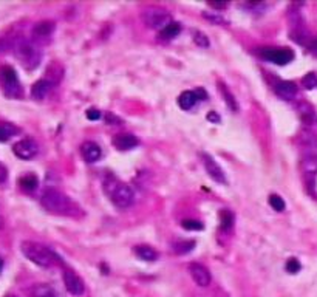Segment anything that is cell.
I'll use <instances>...</instances> for the list:
<instances>
[{
  "instance_id": "1",
  "label": "cell",
  "mask_w": 317,
  "mask_h": 297,
  "mask_svg": "<svg viewBox=\"0 0 317 297\" xmlns=\"http://www.w3.org/2000/svg\"><path fill=\"white\" fill-rule=\"evenodd\" d=\"M104 191L107 194V197L110 198V201L119 208V209H126L133 203V191L124 185L123 181H119L116 176L110 175L104 180Z\"/></svg>"
},
{
  "instance_id": "2",
  "label": "cell",
  "mask_w": 317,
  "mask_h": 297,
  "mask_svg": "<svg viewBox=\"0 0 317 297\" xmlns=\"http://www.w3.org/2000/svg\"><path fill=\"white\" fill-rule=\"evenodd\" d=\"M20 251L22 254L33 263H36L37 266H42V268H50L55 265V262L58 260V256L53 253L50 248L40 245V243H36V242H22L20 245Z\"/></svg>"
},
{
  "instance_id": "3",
  "label": "cell",
  "mask_w": 317,
  "mask_h": 297,
  "mask_svg": "<svg viewBox=\"0 0 317 297\" xmlns=\"http://www.w3.org/2000/svg\"><path fill=\"white\" fill-rule=\"evenodd\" d=\"M40 204L43 206L45 211H48L51 214H58V215H61V214L71 215V209H73L71 200L58 189H46L42 194Z\"/></svg>"
},
{
  "instance_id": "4",
  "label": "cell",
  "mask_w": 317,
  "mask_h": 297,
  "mask_svg": "<svg viewBox=\"0 0 317 297\" xmlns=\"http://www.w3.org/2000/svg\"><path fill=\"white\" fill-rule=\"evenodd\" d=\"M13 51H14L16 59L27 70L36 68L42 59L40 50L33 42L25 40V39H20L16 43H13Z\"/></svg>"
},
{
  "instance_id": "5",
  "label": "cell",
  "mask_w": 317,
  "mask_h": 297,
  "mask_svg": "<svg viewBox=\"0 0 317 297\" xmlns=\"http://www.w3.org/2000/svg\"><path fill=\"white\" fill-rule=\"evenodd\" d=\"M0 85H2L4 93L8 98H20L22 96V87H20L17 73L10 65L0 67Z\"/></svg>"
},
{
  "instance_id": "6",
  "label": "cell",
  "mask_w": 317,
  "mask_h": 297,
  "mask_svg": "<svg viewBox=\"0 0 317 297\" xmlns=\"http://www.w3.org/2000/svg\"><path fill=\"white\" fill-rule=\"evenodd\" d=\"M142 22L149 27V28H153V30H160L163 31L169 24H172V16L163 10V8H158V7H152V8H147L144 13H142Z\"/></svg>"
},
{
  "instance_id": "7",
  "label": "cell",
  "mask_w": 317,
  "mask_h": 297,
  "mask_svg": "<svg viewBox=\"0 0 317 297\" xmlns=\"http://www.w3.org/2000/svg\"><path fill=\"white\" fill-rule=\"evenodd\" d=\"M258 54L263 59H266V61L274 62L277 65H286V64L292 62V59H294V53L289 48H271V47H266V48H260Z\"/></svg>"
},
{
  "instance_id": "8",
  "label": "cell",
  "mask_w": 317,
  "mask_h": 297,
  "mask_svg": "<svg viewBox=\"0 0 317 297\" xmlns=\"http://www.w3.org/2000/svg\"><path fill=\"white\" fill-rule=\"evenodd\" d=\"M37 144L36 141H33L31 138H25V140H20L17 141L14 146H13V152L17 158L20 159H31L37 155Z\"/></svg>"
},
{
  "instance_id": "9",
  "label": "cell",
  "mask_w": 317,
  "mask_h": 297,
  "mask_svg": "<svg viewBox=\"0 0 317 297\" xmlns=\"http://www.w3.org/2000/svg\"><path fill=\"white\" fill-rule=\"evenodd\" d=\"M203 163H204V169L207 172V175L212 178L214 181L220 183V185H226L228 180H226V175L223 172V169L218 166V163L212 158V156H209V155H203Z\"/></svg>"
},
{
  "instance_id": "10",
  "label": "cell",
  "mask_w": 317,
  "mask_h": 297,
  "mask_svg": "<svg viewBox=\"0 0 317 297\" xmlns=\"http://www.w3.org/2000/svg\"><path fill=\"white\" fill-rule=\"evenodd\" d=\"M64 285H65L67 291L73 295H82L84 294V289H85L84 282L75 271H70V269L64 271Z\"/></svg>"
},
{
  "instance_id": "11",
  "label": "cell",
  "mask_w": 317,
  "mask_h": 297,
  "mask_svg": "<svg viewBox=\"0 0 317 297\" xmlns=\"http://www.w3.org/2000/svg\"><path fill=\"white\" fill-rule=\"evenodd\" d=\"M189 272H190L193 282L198 286H207L210 283V272L201 263H190L189 265Z\"/></svg>"
},
{
  "instance_id": "12",
  "label": "cell",
  "mask_w": 317,
  "mask_h": 297,
  "mask_svg": "<svg viewBox=\"0 0 317 297\" xmlns=\"http://www.w3.org/2000/svg\"><path fill=\"white\" fill-rule=\"evenodd\" d=\"M274 92L277 93V96L286 99V101H291L296 98L297 95V87L294 82H289V81H276L274 85H273Z\"/></svg>"
},
{
  "instance_id": "13",
  "label": "cell",
  "mask_w": 317,
  "mask_h": 297,
  "mask_svg": "<svg viewBox=\"0 0 317 297\" xmlns=\"http://www.w3.org/2000/svg\"><path fill=\"white\" fill-rule=\"evenodd\" d=\"M81 153H82V158L87 161V163H96L101 156H102V150L99 147V144L93 143V141H87L81 146Z\"/></svg>"
},
{
  "instance_id": "14",
  "label": "cell",
  "mask_w": 317,
  "mask_h": 297,
  "mask_svg": "<svg viewBox=\"0 0 317 297\" xmlns=\"http://www.w3.org/2000/svg\"><path fill=\"white\" fill-rule=\"evenodd\" d=\"M113 146L118 150H130L138 146V140L132 133H119L113 138Z\"/></svg>"
},
{
  "instance_id": "15",
  "label": "cell",
  "mask_w": 317,
  "mask_h": 297,
  "mask_svg": "<svg viewBox=\"0 0 317 297\" xmlns=\"http://www.w3.org/2000/svg\"><path fill=\"white\" fill-rule=\"evenodd\" d=\"M51 87H53V82L48 81V79H40V81L34 82L33 87H31V96H33V99H37V101L45 99L46 95L50 93Z\"/></svg>"
},
{
  "instance_id": "16",
  "label": "cell",
  "mask_w": 317,
  "mask_h": 297,
  "mask_svg": "<svg viewBox=\"0 0 317 297\" xmlns=\"http://www.w3.org/2000/svg\"><path fill=\"white\" fill-rule=\"evenodd\" d=\"M56 25L55 22L51 20H42V22H37L34 27H33V36L37 37V39H45V37H50L55 31Z\"/></svg>"
},
{
  "instance_id": "17",
  "label": "cell",
  "mask_w": 317,
  "mask_h": 297,
  "mask_svg": "<svg viewBox=\"0 0 317 297\" xmlns=\"http://www.w3.org/2000/svg\"><path fill=\"white\" fill-rule=\"evenodd\" d=\"M19 186L25 192H34L37 189V186H39V180H37L36 175L28 173V175H23L19 180Z\"/></svg>"
},
{
  "instance_id": "18",
  "label": "cell",
  "mask_w": 317,
  "mask_h": 297,
  "mask_svg": "<svg viewBox=\"0 0 317 297\" xmlns=\"http://www.w3.org/2000/svg\"><path fill=\"white\" fill-rule=\"evenodd\" d=\"M135 254L141 259V260H145V262H155L158 259V254L153 248L147 246V245H139L136 246L135 249Z\"/></svg>"
},
{
  "instance_id": "19",
  "label": "cell",
  "mask_w": 317,
  "mask_h": 297,
  "mask_svg": "<svg viewBox=\"0 0 317 297\" xmlns=\"http://www.w3.org/2000/svg\"><path fill=\"white\" fill-rule=\"evenodd\" d=\"M197 101H198V99H197L195 92H184V93H181L180 98H178V105H180L183 110H190V108L195 105Z\"/></svg>"
},
{
  "instance_id": "20",
  "label": "cell",
  "mask_w": 317,
  "mask_h": 297,
  "mask_svg": "<svg viewBox=\"0 0 317 297\" xmlns=\"http://www.w3.org/2000/svg\"><path fill=\"white\" fill-rule=\"evenodd\" d=\"M302 167H303V172L306 175H315L317 173V155H308L303 158L302 161Z\"/></svg>"
},
{
  "instance_id": "21",
  "label": "cell",
  "mask_w": 317,
  "mask_h": 297,
  "mask_svg": "<svg viewBox=\"0 0 317 297\" xmlns=\"http://www.w3.org/2000/svg\"><path fill=\"white\" fill-rule=\"evenodd\" d=\"M291 39L300 45H305L306 40H308V31L305 30V27H294L292 31H291Z\"/></svg>"
},
{
  "instance_id": "22",
  "label": "cell",
  "mask_w": 317,
  "mask_h": 297,
  "mask_svg": "<svg viewBox=\"0 0 317 297\" xmlns=\"http://www.w3.org/2000/svg\"><path fill=\"white\" fill-rule=\"evenodd\" d=\"M218 90H220V93L223 95V98H225V101H226L228 107H229L231 110L237 111V110H238V104H237V101H235L234 95H232V93L226 88V85H225V84H220Z\"/></svg>"
},
{
  "instance_id": "23",
  "label": "cell",
  "mask_w": 317,
  "mask_h": 297,
  "mask_svg": "<svg viewBox=\"0 0 317 297\" xmlns=\"http://www.w3.org/2000/svg\"><path fill=\"white\" fill-rule=\"evenodd\" d=\"M19 130L11 124H0V143H7L11 136H14Z\"/></svg>"
},
{
  "instance_id": "24",
  "label": "cell",
  "mask_w": 317,
  "mask_h": 297,
  "mask_svg": "<svg viewBox=\"0 0 317 297\" xmlns=\"http://www.w3.org/2000/svg\"><path fill=\"white\" fill-rule=\"evenodd\" d=\"M180 31H181L180 24H178V22H172V24H169V25L161 31V36H163L164 39H174V37H177V36L180 34Z\"/></svg>"
},
{
  "instance_id": "25",
  "label": "cell",
  "mask_w": 317,
  "mask_h": 297,
  "mask_svg": "<svg viewBox=\"0 0 317 297\" xmlns=\"http://www.w3.org/2000/svg\"><path fill=\"white\" fill-rule=\"evenodd\" d=\"M193 248H195V242H177L172 246L174 253H177V254H187Z\"/></svg>"
},
{
  "instance_id": "26",
  "label": "cell",
  "mask_w": 317,
  "mask_h": 297,
  "mask_svg": "<svg viewBox=\"0 0 317 297\" xmlns=\"http://www.w3.org/2000/svg\"><path fill=\"white\" fill-rule=\"evenodd\" d=\"M268 201H270V204L273 206L274 211H277V212H283L285 211V201H283V198L280 195L271 194L270 198H268Z\"/></svg>"
},
{
  "instance_id": "27",
  "label": "cell",
  "mask_w": 317,
  "mask_h": 297,
  "mask_svg": "<svg viewBox=\"0 0 317 297\" xmlns=\"http://www.w3.org/2000/svg\"><path fill=\"white\" fill-rule=\"evenodd\" d=\"M299 113L302 116V120L305 123H311L312 118H314V110L308 105V104H300L299 105Z\"/></svg>"
},
{
  "instance_id": "28",
  "label": "cell",
  "mask_w": 317,
  "mask_h": 297,
  "mask_svg": "<svg viewBox=\"0 0 317 297\" xmlns=\"http://www.w3.org/2000/svg\"><path fill=\"white\" fill-rule=\"evenodd\" d=\"M192 36H193V42L198 45V47H201V48H207L209 45H210V42H209V37L203 33V31H193L192 33Z\"/></svg>"
},
{
  "instance_id": "29",
  "label": "cell",
  "mask_w": 317,
  "mask_h": 297,
  "mask_svg": "<svg viewBox=\"0 0 317 297\" xmlns=\"http://www.w3.org/2000/svg\"><path fill=\"white\" fill-rule=\"evenodd\" d=\"M220 220H222V227L223 229H229L231 226H232V223H234V217H232V214L229 212V211H222L220 212Z\"/></svg>"
},
{
  "instance_id": "30",
  "label": "cell",
  "mask_w": 317,
  "mask_h": 297,
  "mask_svg": "<svg viewBox=\"0 0 317 297\" xmlns=\"http://www.w3.org/2000/svg\"><path fill=\"white\" fill-rule=\"evenodd\" d=\"M181 226H183L184 229H187V231H201V229L204 227L203 223H200V221H197V220H183Z\"/></svg>"
},
{
  "instance_id": "31",
  "label": "cell",
  "mask_w": 317,
  "mask_h": 297,
  "mask_svg": "<svg viewBox=\"0 0 317 297\" xmlns=\"http://www.w3.org/2000/svg\"><path fill=\"white\" fill-rule=\"evenodd\" d=\"M302 84H303V87L308 88V90L314 88V87L317 85V78H315V75H314V73H308V75L302 79Z\"/></svg>"
},
{
  "instance_id": "32",
  "label": "cell",
  "mask_w": 317,
  "mask_h": 297,
  "mask_svg": "<svg viewBox=\"0 0 317 297\" xmlns=\"http://www.w3.org/2000/svg\"><path fill=\"white\" fill-rule=\"evenodd\" d=\"M34 297H56L48 286H37L34 289Z\"/></svg>"
},
{
  "instance_id": "33",
  "label": "cell",
  "mask_w": 317,
  "mask_h": 297,
  "mask_svg": "<svg viewBox=\"0 0 317 297\" xmlns=\"http://www.w3.org/2000/svg\"><path fill=\"white\" fill-rule=\"evenodd\" d=\"M300 263H299V260L297 259H289L288 262H286V271L289 272V274H296V272H299L300 271Z\"/></svg>"
},
{
  "instance_id": "34",
  "label": "cell",
  "mask_w": 317,
  "mask_h": 297,
  "mask_svg": "<svg viewBox=\"0 0 317 297\" xmlns=\"http://www.w3.org/2000/svg\"><path fill=\"white\" fill-rule=\"evenodd\" d=\"M13 48V43L8 40V39H4V37H0V54L2 53H7L8 50Z\"/></svg>"
},
{
  "instance_id": "35",
  "label": "cell",
  "mask_w": 317,
  "mask_h": 297,
  "mask_svg": "<svg viewBox=\"0 0 317 297\" xmlns=\"http://www.w3.org/2000/svg\"><path fill=\"white\" fill-rule=\"evenodd\" d=\"M87 118H88L90 121H97L99 118H101V111L97 108H90L87 111Z\"/></svg>"
},
{
  "instance_id": "36",
  "label": "cell",
  "mask_w": 317,
  "mask_h": 297,
  "mask_svg": "<svg viewBox=\"0 0 317 297\" xmlns=\"http://www.w3.org/2000/svg\"><path fill=\"white\" fill-rule=\"evenodd\" d=\"M7 178H8V170H7V167L2 163H0V185L5 183Z\"/></svg>"
},
{
  "instance_id": "37",
  "label": "cell",
  "mask_w": 317,
  "mask_h": 297,
  "mask_svg": "<svg viewBox=\"0 0 317 297\" xmlns=\"http://www.w3.org/2000/svg\"><path fill=\"white\" fill-rule=\"evenodd\" d=\"M207 120H209V121H212L214 124H218V123H220V116H218L215 111H209V115H207Z\"/></svg>"
},
{
  "instance_id": "38",
  "label": "cell",
  "mask_w": 317,
  "mask_h": 297,
  "mask_svg": "<svg viewBox=\"0 0 317 297\" xmlns=\"http://www.w3.org/2000/svg\"><path fill=\"white\" fill-rule=\"evenodd\" d=\"M309 51H311V54H314V56H317V39H314L311 43H309Z\"/></svg>"
},
{
  "instance_id": "39",
  "label": "cell",
  "mask_w": 317,
  "mask_h": 297,
  "mask_svg": "<svg viewBox=\"0 0 317 297\" xmlns=\"http://www.w3.org/2000/svg\"><path fill=\"white\" fill-rule=\"evenodd\" d=\"M195 95H197V99H200V101L206 99V93H204V90H203V88H198V90L195 92Z\"/></svg>"
},
{
  "instance_id": "40",
  "label": "cell",
  "mask_w": 317,
  "mask_h": 297,
  "mask_svg": "<svg viewBox=\"0 0 317 297\" xmlns=\"http://www.w3.org/2000/svg\"><path fill=\"white\" fill-rule=\"evenodd\" d=\"M209 7H212V8H218V10H222V8H226V7H228V4H209Z\"/></svg>"
},
{
  "instance_id": "41",
  "label": "cell",
  "mask_w": 317,
  "mask_h": 297,
  "mask_svg": "<svg viewBox=\"0 0 317 297\" xmlns=\"http://www.w3.org/2000/svg\"><path fill=\"white\" fill-rule=\"evenodd\" d=\"M2 268H4V260L0 259V271H2Z\"/></svg>"
},
{
  "instance_id": "42",
  "label": "cell",
  "mask_w": 317,
  "mask_h": 297,
  "mask_svg": "<svg viewBox=\"0 0 317 297\" xmlns=\"http://www.w3.org/2000/svg\"><path fill=\"white\" fill-rule=\"evenodd\" d=\"M0 226H2V218H0Z\"/></svg>"
},
{
  "instance_id": "43",
  "label": "cell",
  "mask_w": 317,
  "mask_h": 297,
  "mask_svg": "<svg viewBox=\"0 0 317 297\" xmlns=\"http://www.w3.org/2000/svg\"><path fill=\"white\" fill-rule=\"evenodd\" d=\"M7 297H14V295H7Z\"/></svg>"
}]
</instances>
